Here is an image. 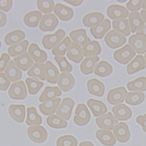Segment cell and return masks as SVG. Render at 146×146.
Listing matches in <instances>:
<instances>
[{
	"instance_id": "58",
	"label": "cell",
	"mask_w": 146,
	"mask_h": 146,
	"mask_svg": "<svg viewBox=\"0 0 146 146\" xmlns=\"http://www.w3.org/2000/svg\"><path fill=\"white\" fill-rule=\"evenodd\" d=\"M79 146H95L91 141H82L80 144Z\"/></svg>"
},
{
	"instance_id": "57",
	"label": "cell",
	"mask_w": 146,
	"mask_h": 146,
	"mask_svg": "<svg viewBox=\"0 0 146 146\" xmlns=\"http://www.w3.org/2000/svg\"><path fill=\"white\" fill-rule=\"evenodd\" d=\"M66 3L71 4V5H72L73 6H79L80 5H81L83 1H80V0H66V1H65Z\"/></svg>"
},
{
	"instance_id": "50",
	"label": "cell",
	"mask_w": 146,
	"mask_h": 146,
	"mask_svg": "<svg viewBox=\"0 0 146 146\" xmlns=\"http://www.w3.org/2000/svg\"><path fill=\"white\" fill-rule=\"evenodd\" d=\"M142 1H133V0H130L128 1L126 4V7L127 9L131 11V12H137L140 9L141 7Z\"/></svg>"
},
{
	"instance_id": "5",
	"label": "cell",
	"mask_w": 146,
	"mask_h": 146,
	"mask_svg": "<svg viewBox=\"0 0 146 146\" xmlns=\"http://www.w3.org/2000/svg\"><path fill=\"white\" fill-rule=\"evenodd\" d=\"M65 35L66 32L64 30L62 29H58L54 34L44 36L42 40V45L48 50L52 49L62 41Z\"/></svg>"
},
{
	"instance_id": "47",
	"label": "cell",
	"mask_w": 146,
	"mask_h": 146,
	"mask_svg": "<svg viewBox=\"0 0 146 146\" xmlns=\"http://www.w3.org/2000/svg\"><path fill=\"white\" fill-rule=\"evenodd\" d=\"M77 140L71 135L62 136L56 141L57 146H77Z\"/></svg>"
},
{
	"instance_id": "24",
	"label": "cell",
	"mask_w": 146,
	"mask_h": 146,
	"mask_svg": "<svg viewBox=\"0 0 146 146\" xmlns=\"http://www.w3.org/2000/svg\"><path fill=\"white\" fill-rule=\"evenodd\" d=\"M8 113L13 121L22 123L25 117V107L23 105H11L8 107Z\"/></svg>"
},
{
	"instance_id": "37",
	"label": "cell",
	"mask_w": 146,
	"mask_h": 146,
	"mask_svg": "<svg viewBox=\"0 0 146 146\" xmlns=\"http://www.w3.org/2000/svg\"><path fill=\"white\" fill-rule=\"evenodd\" d=\"M27 74L29 76L32 77L36 80H45V65L43 64L35 63L33 66L27 71Z\"/></svg>"
},
{
	"instance_id": "1",
	"label": "cell",
	"mask_w": 146,
	"mask_h": 146,
	"mask_svg": "<svg viewBox=\"0 0 146 146\" xmlns=\"http://www.w3.org/2000/svg\"><path fill=\"white\" fill-rule=\"evenodd\" d=\"M27 135L32 141L36 143H42L48 138V132L42 126L35 125L29 126L27 129Z\"/></svg>"
},
{
	"instance_id": "44",
	"label": "cell",
	"mask_w": 146,
	"mask_h": 146,
	"mask_svg": "<svg viewBox=\"0 0 146 146\" xmlns=\"http://www.w3.org/2000/svg\"><path fill=\"white\" fill-rule=\"evenodd\" d=\"M145 94L140 92H133L127 93L125 97V102L131 106L140 104L144 101Z\"/></svg>"
},
{
	"instance_id": "46",
	"label": "cell",
	"mask_w": 146,
	"mask_h": 146,
	"mask_svg": "<svg viewBox=\"0 0 146 146\" xmlns=\"http://www.w3.org/2000/svg\"><path fill=\"white\" fill-rule=\"evenodd\" d=\"M25 83L27 87L28 92L31 95L36 94L44 84L42 82L29 78L26 79Z\"/></svg>"
},
{
	"instance_id": "15",
	"label": "cell",
	"mask_w": 146,
	"mask_h": 146,
	"mask_svg": "<svg viewBox=\"0 0 146 146\" xmlns=\"http://www.w3.org/2000/svg\"><path fill=\"white\" fill-rule=\"evenodd\" d=\"M28 54L36 63H44L48 58L46 52L45 51L42 50L35 43H31L29 46Z\"/></svg>"
},
{
	"instance_id": "14",
	"label": "cell",
	"mask_w": 146,
	"mask_h": 146,
	"mask_svg": "<svg viewBox=\"0 0 146 146\" xmlns=\"http://www.w3.org/2000/svg\"><path fill=\"white\" fill-rule=\"evenodd\" d=\"M111 27V22L110 20L105 19L98 25L91 27L90 31L94 37L97 39H100L104 37V35L109 31Z\"/></svg>"
},
{
	"instance_id": "23",
	"label": "cell",
	"mask_w": 146,
	"mask_h": 146,
	"mask_svg": "<svg viewBox=\"0 0 146 146\" xmlns=\"http://www.w3.org/2000/svg\"><path fill=\"white\" fill-rule=\"evenodd\" d=\"M67 56L71 61L80 63L84 57L82 48L76 42H71L67 52Z\"/></svg>"
},
{
	"instance_id": "18",
	"label": "cell",
	"mask_w": 146,
	"mask_h": 146,
	"mask_svg": "<svg viewBox=\"0 0 146 146\" xmlns=\"http://www.w3.org/2000/svg\"><path fill=\"white\" fill-rule=\"evenodd\" d=\"M86 87L88 92L92 95L102 97L104 94L105 85L96 79H91L88 80Z\"/></svg>"
},
{
	"instance_id": "56",
	"label": "cell",
	"mask_w": 146,
	"mask_h": 146,
	"mask_svg": "<svg viewBox=\"0 0 146 146\" xmlns=\"http://www.w3.org/2000/svg\"><path fill=\"white\" fill-rule=\"evenodd\" d=\"M136 35L142 36L146 38V25H145L140 30L136 32Z\"/></svg>"
},
{
	"instance_id": "41",
	"label": "cell",
	"mask_w": 146,
	"mask_h": 146,
	"mask_svg": "<svg viewBox=\"0 0 146 146\" xmlns=\"http://www.w3.org/2000/svg\"><path fill=\"white\" fill-rule=\"evenodd\" d=\"M127 89L130 91L144 92L146 90V77L141 76L127 84Z\"/></svg>"
},
{
	"instance_id": "29",
	"label": "cell",
	"mask_w": 146,
	"mask_h": 146,
	"mask_svg": "<svg viewBox=\"0 0 146 146\" xmlns=\"http://www.w3.org/2000/svg\"><path fill=\"white\" fill-rule=\"evenodd\" d=\"M13 61L19 69L23 71L27 70L34 64L32 58L26 52L15 57Z\"/></svg>"
},
{
	"instance_id": "45",
	"label": "cell",
	"mask_w": 146,
	"mask_h": 146,
	"mask_svg": "<svg viewBox=\"0 0 146 146\" xmlns=\"http://www.w3.org/2000/svg\"><path fill=\"white\" fill-rule=\"evenodd\" d=\"M46 123L49 126L54 129L65 128L67 126V121L57 115H51L48 116L46 118Z\"/></svg>"
},
{
	"instance_id": "61",
	"label": "cell",
	"mask_w": 146,
	"mask_h": 146,
	"mask_svg": "<svg viewBox=\"0 0 146 146\" xmlns=\"http://www.w3.org/2000/svg\"><path fill=\"white\" fill-rule=\"evenodd\" d=\"M144 61H145V66H146V54L144 55Z\"/></svg>"
},
{
	"instance_id": "16",
	"label": "cell",
	"mask_w": 146,
	"mask_h": 146,
	"mask_svg": "<svg viewBox=\"0 0 146 146\" xmlns=\"http://www.w3.org/2000/svg\"><path fill=\"white\" fill-rule=\"evenodd\" d=\"M129 44L135 52L138 54H144L146 52V38L144 37L134 35L129 38Z\"/></svg>"
},
{
	"instance_id": "36",
	"label": "cell",
	"mask_w": 146,
	"mask_h": 146,
	"mask_svg": "<svg viewBox=\"0 0 146 146\" xmlns=\"http://www.w3.org/2000/svg\"><path fill=\"white\" fill-rule=\"evenodd\" d=\"M25 37V33L21 30L13 31L7 33L4 37V42L7 45H14L22 41Z\"/></svg>"
},
{
	"instance_id": "8",
	"label": "cell",
	"mask_w": 146,
	"mask_h": 146,
	"mask_svg": "<svg viewBox=\"0 0 146 146\" xmlns=\"http://www.w3.org/2000/svg\"><path fill=\"white\" fill-rule=\"evenodd\" d=\"M58 20L53 13L42 15L39 24L40 30L43 32H51L58 26Z\"/></svg>"
},
{
	"instance_id": "25",
	"label": "cell",
	"mask_w": 146,
	"mask_h": 146,
	"mask_svg": "<svg viewBox=\"0 0 146 146\" xmlns=\"http://www.w3.org/2000/svg\"><path fill=\"white\" fill-rule=\"evenodd\" d=\"M95 117H98L107 112L108 109L103 102L94 99H89L86 103Z\"/></svg>"
},
{
	"instance_id": "34",
	"label": "cell",
	"mask_w": 146,
	"mask_h": 146,
	"mask_svg": "<svg viewBox=\"0 0 146 146\" xmlns=\"http://www.w3.org/2000/svg\"><path fill=\"white\" fill-rule=\"evenodd\" d=\"M62 95V92L57 87L46 86L41 93L39 100L41 103H44L46 101L54 99L56 97L60 96Z\"/></svg>"
},
{
	"instance_id": "42",
	"label": "cell",
	"mask_w": 146,
	"mask_h": 146,
	"mask_svg": "<svg viewBox=\"0 0 146 146\" xmlns=\"http://www.w3.org/2000/svg\"><path fill=\"white\" fill-rule=\"evenodd\" d=\"M29 45V41L25 40L16 44L9 46L7 51L11 56H17L26 51L27 46Z\"/></svg>"
},
{
	"instance_id": "2",
	"label": "cell",
	"mask_w": 146,
	"mask_h": 146,
	"mask_svg": "<svg viewBox=\"0 0 146 146\" xmlns=\"http://www.w3.org/2000/svg\"><path fill=\"white\" fill-rule=\"evenodd\" d=\"M136 52L129 44H126L121 48L116 50L113 53L114 59L120 64L126 65L133 59Z\"/></svg>"
},
{
	"instance_id": "55",
	"label": "cell",
	"mask_w": 146,
	"mask_h": 146,
	"mask_svg": "<svg viewBox=\"0 0 146 146\" xmlns=\"http://www.w3.org/2000/svg\"><path fill=\"white\" fill-rule=\"evenodd\" d=\"M7 23V15L5 13L0 11V27L4 26Z\"/></svg>"
},
{
	"instance_id": "6",
	"label": "cell",
	"mask_w": 146,
	"mask_h": 146,
	"mask_svg": "<svg viewBox=\"0 0 146 146\" xmlns=\"http://www.w3.org/2000/svg\"><path fill=\"white\" fill-rule=\"evenodd\" d=\"M74 106V101L69 97L64 98L61 104L58 106L56 113L58 116L65 121L70 119L72 111Z\"/></svg>"
},
{
	"instance_id": "39",
	"label": "cell",
	"mask_w": 146,
	"mask_h": 146,
	"mask_svg": "<svg viewBox=\"0 0 146 146\" xmlns=\"http://www.w3.org/2000/svg\"><path fill=\"white\" fill-rule=\"evenodd\" d=\"M112 66L105 61H101L98 63L94 70L95 74L100 77L108 76L112 74Z\"/></svg>"
},
{
	"instance_id": "19",
	"label": "cell",
	"mask_w": 146,
	"mask_h": 146,
	"mask_svg": "<svg viewBox=\"0 0 146 146\" xmlns=\"http://www.w3.org/2000/svg\"><path fill=\"white\" fill-rule=\"evenodd\" d=\"M53 12L58 18L63 21H70L74 15V12L71 8L60 3H57L54 5Z\"/></svg>"
},
{
	"instance_id": "38",
	"label": "cell",
	"mask_w": 146,
	"mask_h": 146,
	"mask_svg": "<svg viewBox=\"0 0 146 146\" xmlns=\"http://www.w3.org/2000/svg\"><path fill=\"white\" fill-rule=\"evenodd\" d=\"M112 26L115 31L125 36H129L130 34V29L129 21L126 18L114 20L112 22Z\"/></svg>"
},
{
	"instance_id": "13",
	"label": "cell",
	"mask_w": 146,
	"mask_h": 146,
	"mask_svg": "<svg viewBox=\"0 0 146 146\" xmlns=\"http://www.w3.org/2000/svg\"><path fill=\"white\" fill-rule=\"evenodd\" d=\"M74 84V78L70 73L63 72L58 76L57 85L62 91L66 92L71 90Z\"/></svg>"
},
{
	"instance_id": "54",
	"label": "cell",
	"mask_w": 146,
	"mask_h": 146,
	"mask_svg": "<svg viewBox=\"0 0 146 146\" xmlns=\"http://www.w3.org/2000/svg\"><path fill=\"white\" fill-rule=\"evenodd\" d=\"M136 122L141 125L143 131L146 133V113L144 115H139L136 118Z\"/></svg>"
},
{
	"instance_id": "12",
	"label": "cell",
	"mask_w": 146,
	"mask_h": 146,
	"mask_svg": "<svg viewBox=\"0 0 146 146\" xmlns=\"http://www.w3.org/2000/svg\"><path fill=\"white\" fill-rule=\"evenodd\" d=\"M118 122V120L115 118L111 112L102 115L96 119L97 126L99 128L104 130H112Z\"/></svg>"
},
{
	"instance_id": "22",
	"label": "cell",
	"mask_w": 146,
	"mask_h": 146,
	"mask_svg": "<svg viewBox=\"0 0 146 146\" xmlns=\"http://www.w3.org/2000/svg\"><path fill=\"white\" fill-rule=\"evenodd\" d=\"M105 17L103 13L99 12H93L86 14L82 18L83 25L88 27H92L104 20Z\"/></svg>"
},
{
	"instance_id": "17",
	"label": "cell",
	"mask_w": 146,
	"mask_h": 146,
	"mask_svg": "<svg viewBox=\"0 0 146 146\" xmlns=\"http://www.w3.org/2000/svg\"><path fill=\"white\" fill-rule=\"evenodd\" d=\"M112 111L115 118L118 121H125L129 119L132 116L131 109L124 104H120L114 106Z\"/></svg>"
},
{
	"instance_id": "30",
	"label": "cell",
	"mask_w": 146,
	"mask_h": 146,
	"mask_svg": "<svg viewBox=\"0 0 146 146\" xmlns=\"http://www.w3.org/2000/svg\"><path fill=\"white\" fill-rule=\"evenodd\" d=\"M129 23L130 31L133 33L137 32L145 25V22L138 12H133L129 13Z\"/></svg>"
},
{
	"instance_id": "27",
	"label": "cell",
	"mask_w": 146,
	"mask_h": 146,
	"mask_svg": "<svg viewBox=\"0 0 146 146\" xmlns=\"http://www.w3.org/2000/svg\"><path fill=\"white\" fill-rule=\"evenodd\" d=\"M45 75L48 83L56 84L57 82L59 72L57 67L50 61H48L45 64Z\"/></svg>"
},
{
	"instance_id": "60",
	"label": "cell",
	"mask_w": 146,
	"mask_h": 146,
	"mask_svg": "<svg viewBox=\"0 0 146 146\" xmlns=\"http://www.w3.org/2000/svg\"><path fill=\"white\" fill-rule=\"evenodd\" d=\"M141 7L143 8V9H146V0H145V1H142Z\"/></svg>"
},
{
	"instance_id": "11",
	"label": "cell",
	"mask_w": 146,
	"mask_h": 146,
	"mask_svg": "<svg viewBox=\"0 0 146 146\" xmlns=\"http://www.w3.org/2000/svg\"><path fill=\"white\" fill-rule=\"evenodd\" d=\"M106 13L108 17L113 21L126 18L129 15L128 10L125 7L117 4L109 5L107 8Z\"/></svg>"
},
{
	"instance_id": "52",
	"label": "cell",
	"mask_w": 146,
	"mask_h": 146,
	"mask_svg": "<svg viewBox=\"0 0 146 146\" xmlns=\"http://www.w3.org/2000/svg\"><path fill=\"white\" fill-rule=\"evenodd\" d=\"M10 60V56L7 53H3L0 57V73L4 71Z\"/></svg>"
},
{
	"instance_id": "10",
	"label": "cell",
	"mask_w": 146,
	"mask_h": 146,
	"mask_svg": "<svg viewBox=\"0 0 146 146\" xmlns=\"http://www.w3.org/2000/svg\"><path fill=\"white\" fill-rule=\"evenodd\" d=\"M113 133L116 140L121 143H126L130 138V132L127 125L125 122H119L115 125Z\"/></svg>"
},
{
	"instance_id": "31",
	"label": "cell",
	"mask_w": 146,
	"mask_h": 146,
	"mask_svg": "<svg viewBox=\"0 0 146 146\" xmlns=\"http://www.w3.org/2000/svg\"><path fill=\"white\" fill-rule=\"evenodd\" d=\"M73 42H76L80 46H84L88 42L91 41L90 38L86 35V32L84 29H79L71 31L70 34Z\"/></svg>"
},
{
	"instance_id": "9",
	"label": "cell",
	"mask_w": 146,
	"mask_h": 146,
	"mask_svg": "<svg viewBox=\"0 0 146 146\" xmlns=\"http://www.w3.org/2000/svg\"><path fill=\"white\" fill-rule=\"evenodd\" d=\"M127 93V90L124 87H119L109 91L106 100L112 105L119 104L123 102Z\"/></svg>"
},
{
	"instance_id": "26",
	"label": "cell",
	"mask_w": 146,
	"mask_h": 146,
	"mask_svg": "<svg viewBox=\"0 0 146 146\" xmlns=\"http://www.w3.org/2000/svg\"><path fill=\"white\" fill-rule=\"evenodd\" d=\"M4 74L10 82H15L21 79L22 73L13 61H10L4 70Z\"/></svg>"
},
{
	"instance_id": "53",
	"label": "cell",
	"mask_w": 146,
	"mask_h": 146,
	"mask_svg": "<svg viewBox=\"0 0 146 146\" xmlns=\"http://www.w3.org/2000/svg\"><path fill=\"white\" fill-rule=\"evenodd\" d=\"M12 1H1L0 0V9H1L5 12L9 11L12 6Z\"/></svg>"
},
{
	"instance_id": "48",
	"label": "cell",
	"mask_w": 146,
	"mask_h": 146,
	"mask_svg": "<svg viewBox=\"0 0 146 146\" xmlns=\"http://www.w3.org/2000/svg\"><path fill=\"white\" fill-rule=\"evenodd\" d=\"M54 60L59 66L60 70L62 72H70L72 71V65L67 61L66 58L62 56H56L54 58Z\"/></svg>"
},
{
	"instance_id": "51",
	"label": "cell",
	"mask_w": 146,
	"mask_h": 146,
	"mask_svg": "<svg viewBox=\"0 0 146 146\" xmlns=\"http://www.w3.org/2000/svg\"><path fill=\"white\" fill-rule=\"evenodd\" d=\"M11 82L4 73H0V90L5 91L8 89Z\"/></svg>"
},
{
	"instance_id": "28",
	"label": "cell",
	"mask_w": 146,
	"mask_h": 146,
	"mask_svg": "<svg viewBox=\"0 0 146 146\" xmlns=\"http://www.w3.org/2000/svg\"><path fill=\"white\" fill-rule=\"evenodd\" d=\"M95 136L99 142L104 145L112 146L116 144V139L111 130H98L96 132Z\"/></svg>"
},
{
	"instance_id": "3",
	"label": "cell",
	"mask_w": 146,
	"mask_h": 146,
	"mask_svg": "<svg viewBox=\"0 0 146 146\" xmlns=\"http://www.w3.org/2000/svg\"><path fill=\"white\" fill-rule=\"evenodd\" d=\"M104 40L108 47L115 49L125 44L126 42V38L119 32L112 30L105 36Z\"/></svg>"
},
{
	"instance_id": "20",
	"label": "cell",
	"mask_w": 146,
	"mask_h": 146,
	"mask_svg": "<svg viewBox=\"0 0 146 146\" xmlns=\"http://www.w3.org/2000/svg\"><path fill=\"white\" fill-rule=\"evenodd\" d=\"M99 61V57L98 56L86 57L80 65L81 72L85 75L92 74L94 71Z\"/></svg>"
},
{
	"instance_id": "7",
	"label": "cell",
	"mask_w": 146,
	"mask_h": 146,
	"mask_svg": "<svg viewBox=\"0 0 146 146\" xmlns=\"http://www.w3.org/2000/svg\"><path fill=\"white\" fill-rule=\"evenodd\" d=\"M9 97L13 100H23L26 97L27 90L23 81L13 82L8 92Z\"/></svg>"
},
{
	"instance_id": "32",
	"label": "cell",
	"mask_w": 146,
	"mask_h": 146,
	"mask_svg": "<svg viewBox=\"0 0 146 146\" xmlns=\"http://www.w3.org/2000/svg\"><path fill=\"white\" fill-rule=\"evenodd\" d=\"M145 68L144 58L143 55H137L127 66L126 71L129 75H132Z\"/></svg>"
},
{
	"instance_id": "59",
	"label": "cell",
	"mask_w": 146,
	"mask_h": 146,
	"mask_svg": "<svg viewBox=\"0 0 146 146\" xmlns=\"http://www.w3.org/2000/svg\"><path fill=\"white\" fill-rule=\"evenodd\" d=\"M140 15L143 21L146 23V9H143L140 12Z\"/></svg>"
},
{
	"instance_id": "62",
	"label": "cell",
	"mask_w": 146,
	"mask_h": 146,
	"mask_svg": "<svg viewBox=\"0 0 146 146\" xmlns=\"http://www.w3.org/2000/svg\"><path fill=\"white\" fill-rule=\"evenodd\" d=\"M1 47V41H0V48Z\"/></svg>"
},
{
	"instance_id": "35",
	"label": "cell",
	"mask_w": 146,
	"mask_h": 146,
	"mask_svg": "<svg viewBox=\"0 0 146 146\" xmlns=\"http://www.w3.org/2000/svg\"><path fill=\"white\" fill-rule=\"evenodd\" d=\"M42 17V13L39 11H32L26 13L23 18L25 25L29 27H36Z\"/></svg>"
},
{
	"instance_id": "4",
	"label": "cell",
	"mask_w": 146,
	"mask_h": 146,
	"mask_svg": "<svg viewBox=\"0 0 146 146\" xmlns=\"http://www.w3.org/2000/svg\"><path fill=\"white\" fill-rule=\"evenodd\" d=\"M91 119V114L84 104H79L77 106L73 118L74 123L80 126L86 125Z\"/></svg>"
},
{
	"instance_id": "49",
	"label": "cell",
	"mask_w": 146,
	"mask_h": 146,
	"mask_svg": "<svg viewBox=\"0 0 146 146\" xmlns=\"http://www.w3.org/2000/svg\"><path fill=\"white\" fill-rule=\"evenodd\" d=\"M36 5L38 9L42 13H48L53 11L54 7V3L52 0L37 1Z\"/></svg>"
},
{
	"instance_id": "21",
	"label": "cell",
	"mask_w": 146,
	"mask_h": 146,
	"mask_svg": "<svg viewBox=\"0 0 146 146\" xmlns=\"http://www.w3.org/2000/svg\"><path fill=\"white\" fill-rule=\"evenodd\" d=\"M61 101V98H57L52 99L44 102L43 103L39 104V108L43 115H51L56 112L58 106Z\"/></svg>"
},
{
	"instance_id": "43",
	"label": "cell",
	"mask_w": 146,
	"mask_h": 146,
	"mask_svg": "<svg viewBox=\"0 0 146 146\" xmlns=\"http://www.w3.org/2000/svg\"><path fill=\"white\" fill-rule=\"evenodd\" d=\"M71 41L69 37H66L52 50V54L55 56H63L67 52Z\"/></svg>"
},
{
	"instance_id": "40",
	"label": "cell",
	"mask_w": 146,
	"mask_h": 146,
	"mask_svg": "<svg viewBox=\"0 0 146 146\" xmlns=\"http://www.w3.org/2000/svg\"><path fill=\"white\" fill-rule=\"evenodd\" d=\"M42 122V117L38 113L36 108L33 107L27 108L26 119V125L29 126L39 125Z\"/></svg>"
},
{
	"instance_id": "33",
	"label": "cell",
	"mask_w": 146,
	"mask_h": 146,
	"mask_svg": "<svg viewBox=\"0 0 146 146\" xmlns=\"http://www.w3.org/2000/svg\"><path fill=\"white\" fill-rule=\"evenodd\" d=\"M82 51L83 55L85 56H94L100 54L102 48L98 41L93 40L82 46Z\"/></svg>"
}]
</instances>
